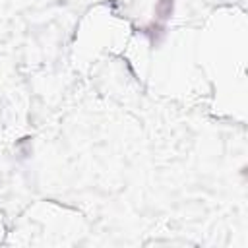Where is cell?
<instances>
[{
    "label": "cell",
    "instance_id": "6da1fadb",
    "mask_svg": "<svg viewBox=\"0 0 248 248\" xmlns=\"http://www.w3.org/2000/svg\"><path fill=\"white\" fill-rule=\"evenodd\" d=\"M170 14H172V0H159L157 16L159 17H169Z\"/></svg>",
    "mask_w": 248,
    "mask_h": 248
}]
</instances>
